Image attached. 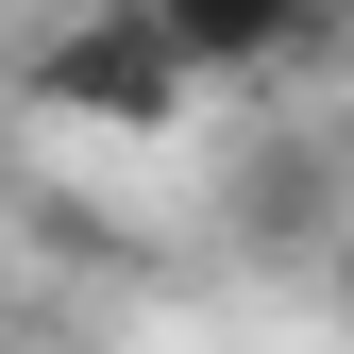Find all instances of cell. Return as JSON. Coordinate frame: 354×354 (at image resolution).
<instances>
[{"instance_id": "obj_3", "label": "cell", "mask_w": 354, "mask_h": 354, "mask_svg": "<svg viewBox=\"0 0 354 354\" xmlns=\"http://www.w3.org/2000/svg\"><path fill=\"white\" fill-rule=\"evenodd\" d=\"M321 270H337V287H354V219H337V236H321Z\"/></svg>"}, {"instance_id": "obj_2", "label": "cell", "mask_w": 354, "mask_h": 354, "mask_svg": "<svg viewBox=\"0 0 354 354\" xmlns=\"http://www.w3.org/2000/svg\"><path fill=\"white\" fill-rule=\"evenodd\" d=\"M169 17V51H186L219 102L236 84H287V68H321L337 34H354V0H152Z\"/></svg>"}, {"instance_id": "obj_1", "label": "cell", "mask_w": 354, "mask_h": 354, "mask_svg": "<svg viewBox=\"0 0 354 354\" xmlns=\"http://www.w3.org/2000/svg\"><path fill=\"white\" fill-rule=\"evenodd\" d=\"M34 102L84 118V136H169V118H203L219 84L169 51V17H152V0H68V17L34 34Z\"/></svg>"}]
</instances>
